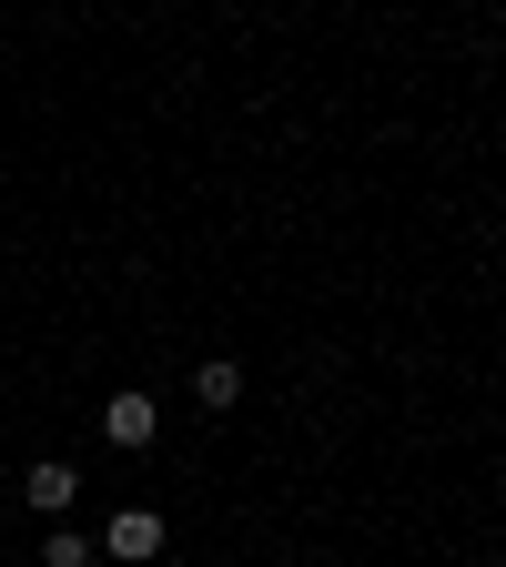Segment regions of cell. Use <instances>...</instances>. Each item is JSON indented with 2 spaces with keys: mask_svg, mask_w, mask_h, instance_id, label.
I'll return each instance as SVG.
<instances>
[{
  "mask_svg": "<svg viewBox=\"0 0 506 567\" xmlns=\"http://www.w3.org/2000/svg\"><path fill=\"white\" fill-rule=\"evenodd\" d=\"M102 436H112V446H153V436H163V405L142 395V385H122V395L102 405Z\"/></svg>",
  "mask_w": 506,
  "mask_h": 567,
  "instance_id": "obj_1",
  "label": "cell"
},
{
  "mask_svg": "<svg viewBox=\"0 0 506 567\" xmlns=\"http://www.w3.org/2000/svg\"><path fill=\"white\" fill-rule=\"evenodd\" d=\"M102 547L132 557V567H142V557H163V517H153V507H122V517L102 527Z\"/></svg>",
  "mask_w": 506,
  "mask_h": 567,
  "instance_id": "obj_2",
  "label": "cell"
},
{
  "mask_svg": "<svg viewBox=\"0 0 506 567\" xmlns=\"http://www.w3.org/2000/svg\"><path fill=\"white\" fill-rule=\"evenodd\" d=\"M21 496H31V507H41V517H61V507H71V496H82V476H71L61 456H41V466L21 476Z\"/></svg>",
  "mask_w": 506,
  "mask_h": 567,
  "instance_id": "obj_3",
  "label": "cell"
},
{
  "mask_svg": "<svg viewBox=\"0 0 506 567\" xmlns=\"http://www.w3.org/2000/svg\"><path fill=\"white\" fill-rule=\"evenodd\" d=\"M193 395H203L213 415H224V405H244V365H224V354H213V365L193 375Z\"/></svg>",
  "mask_w": 506,
  "mask_h": 567,
  "instance_id": "obj_4",
  "label": "cell"
},
{
  "mask_svg": "<svg viewBox=\"0 0 506 567\" xmlns=\"http://www.w3.org/2000/svg\"><path fill=\"white\" fill-rule=\"evenodd\" d=\"M41 567H92V537H71V527H51V537H41Z\"/></svg>",
  "mask_w": 506,
  "mask_h": 567,
  "instance_id": "obj_5",
  "label": "cell"
}]
</instances>
